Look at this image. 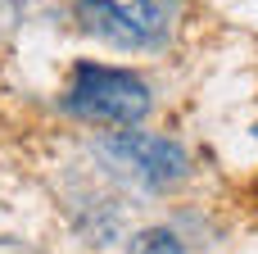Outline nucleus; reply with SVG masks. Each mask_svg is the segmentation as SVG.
<instances>
[{"mask_svg":"<svg viewBox=\"0 0 258 254\" xmlns=\"http://www.w3.org/2000/svg\"><path fill=\"white\" fill-rule=\"evenodd\" d=\"M77 18L86 32L118 45H150L163 36L159 0H77Z\"/></svg>","mask_w":258,"mask_h":254,"instance_id":"obj_2","label":"nucleus"},{"mask_svg":"<svg viewBox=\"0 0 258 254\" xmlns=\"http://www.w3.org/2000/svg\"><path fill=\"white\" fill-rule=\"evenodd\" d=\"M132 254H181V241H177L172 232L154 227V232H141V236H136Z\"/></svg>","mask_w":258,"mask_h":254,"instance_id":"obj_4","label":"nucleus"},{"mask_svg":"<svg viewBox=\"0 0 258 254\" xmlns=\"http://www.w3.org/2000/svg\"><path fill=\"white\" fill-rule=\"evenodd\" d=\"M100 150H104L122 173H132V177H141V182H150V186L181 177L186 164H190L181 145H172V141H163V136H145V132H118V136H109Z\"/></svg>","mask_w":258,"mask_h":254,"instance_id":"obj_3","label":"nucleus"},{"mask_svg":"<svg viewBox=\"0 0 258 254\" xmlns=\"http://www.w3.org/2000/svg\"><path fill=\"white\" fill-rule=\"evenodd\" d=\"M68 109L91 118V123L127 127V123H141L150 114V91H145V82L136 73L100 68V64H77L73 91H68Z\"/></svg>","mask_w":258,"mask_h":254,"instance_id":"obj_1","label":"nucleus"}]
</instances>
